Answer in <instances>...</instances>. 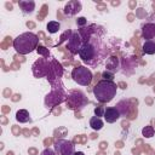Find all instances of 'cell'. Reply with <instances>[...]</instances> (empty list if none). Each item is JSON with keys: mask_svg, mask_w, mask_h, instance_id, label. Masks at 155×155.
Wrapping results in <instances>:
<instances>
[{"mask_svg": "<svg viewBox=\"0 0 155 155\" xmlns=\"http://www.w3.org/2000/svg\"><path fill=\"white\" fill-rule=\"evenodd\" d=\"M39 38L31 31H25L13 40V47L19 54H28L38 48Z\"/></svg>", "mask_w": 155, "mask_h": 155, "instance_id": "6da1fadb", "label": "cell"}, {"mask_svg": "<svg viewBox=\"0 0 155 155\" xmlns=\"http://www.w3.org/2000/svg\"><path fill=\"white\" fill-rule=\"evenodd\" d=\"M117 86L114 81L110 80H101L93 87L94 98L99 103H108L116 96Z\"/></svg>", "mask_w": 155, "mask_h": 155, "instance_id": "7a4b0ae2", "label": "cell"}, {"mask_svg": "<svg viewBox=\"0 0 155 155\" xmlns=\"http://www.w3.org/2000/svg\"><path fill=\"white\" fill-rule=\"evenodd\" d=\"M99 53H101V50L99 47L93 42L92 40V35L82 44V46L80 47L79 50V56L80 58L87 63V64H96L98 61L97 58H99Z\"/></svg>", "mask_w": 155, "mask_h": 155, "instance_id": "3957f363", "label": "cell"}, {"mask_svg": "<svg viewBox=\"0 0 155 155\" xmlns=\"http://www.w3.org/2000/svg\"><path fill=\"white\" fill-rule=\"evenodd\" d=\"M71 78L76 84H79L81 86H88L92 81V73L87 67L80 65V67H76L73 69Z\"/></svg>", "mask_w": 155, "mask_h": 155, "instance_id": "277c9868", "label": "cell"}, {"mask_svg": "<svg viewBox=\"0 0 155 155\" xmlns=\"http://www.w3.org/2000/svg\"><path fill=\"white\" fill-rule=\"evenodd\" d=\"M54 151L57 155H74L75 145L68 139H58L54 142Z\"/></svg>", "mask_w": 155, "mask_h": 155, "instance_id": "5b68a950", "label": "cell"}, {"mask_svg": "<svg viewBox=\"0 0 155 155\" xmlns=\"http://www.w3.org/2000/svg\"><path fill=\"white\" fill-rule=\"evenodd\" d=\"M78 92L79 91H70L69 94H68V99H67V103L69 105L70 109H78V108H82L85 104H86V98H85V94L81 93V96L79 98L78 97Z\"/></svg>", "mask_w": 155, "mask_h": 155, "instance_id": "8992f818", "label": "cell"}, {"mask_svg": "<svg viewBox=\"0 0 155 155\" xmlns=\"http://www.w3.org/2000/svg\"><path fill=\"white\" fill-rule=\"evenodd\" d=\"M84 42H85V40L81 36V34L80 33H74L69 38V40H68V48L74 54L75 53H79V50H80V47L82 46Z\"/></svg>", "mask_w": 155, "mask_h": 155, "instance_id": "52a82bcc", "label": "cell"}, {"mask_svg": "<svg viewBox=\"0 0 155 155\" xmlns=\"http://www.w3.org/2000/svg\"><path fill=\"white\" fill-rule=\"evenodd\" d=\"M142 36L145 41H150L155 38V23H145L142 27Z\"/></svg>", "mask_w": 155, "mask_h": 155, "instance_id": "ba28073f", "label": "cell"}, {"mask_svg": "<svg viewBox=\"0 0 155 155\" xmlns=\"http://www.w3.org/2000/svg\"><path fill=\"white\" fill-rule=\"evenodd\" d=\"M80 10H81V2H80V1H76V0H73V1H69V2L64 6V15L74 16V15H76Z\"/></svg>", "mask_w": 155, "mask_h": 155, "instance_id": "9c48e42d", "label": "cell"}, {"mask_svg": "<svg viewBox=\"0 0 155 155\" xmlns=\"http://www.w3.org/2000/svg\"><path fill=\"white\" fill-rule=\"evenodd\" d=\"M119 117H120V114H119V111H117L116 108L110 107V108H107V109L104 110V119H105L107 122L113 124V122H115L116 120H119Z\"/></svg>", "mask_w": 155, "mask_h": 155, "instance_id": "30bf717a", "label": "cell"}, {"mask_svg": "<svg viewBox=\"0 0 155 155\" xmlns=\"http://www.w3.org/2000/svg\"><path fill=\"white\" fill-rule=\"evenodd\" d=\"M18 5L23 13H31L35 10V2L31 0H21L18 1Z\"/></svg>", "mask_w": 155, "mask_h": 155, "instance_id": "8fae6325", "label": "cell"}, {"mask_svg": "<svg viewBox=\"0 0 155 155\" xmlns=\"http://www.w3.org/2000/svg\"><path fill=\"white\" fill-rule=\"evenodd\" d=\"M116 109H117L120 116H128L130 109H131L130 102H128V101H121V102H119V103L116 104Z\"/></svg>", "mask_w": 155, "mask_h": 155, "instance_id": "7c38bea8", "label": "cell"}, {"mask_svg": "<svg viewBox=\"0 0 155 155\" xmlns=\"http://www.w3.org/2000/svg\"><path fill=\"white\" fill-rule=\"evenodd\" d=\"M117 68H119V59H117V57H115V56L109 57L107 59V69H108V71L114 73Z\"/></svg>", "mask_w": 155, "mask_h": 155, "instance_id": "4fadbf2b", "label": "cell"}, {"mask_svg": "<svg viewBox=\"0 0 155 155\" xmlns=\"http://www.w3.org/2000/svg\"><path fill=\"white\" fill-rule=\"evenodd\" d=\"M16 120H17L18 122H22V124L28 122V121L30 120V115H29L28 110H25V109H19V110L16 113Z\"/></svg>", "mask_w": 155, "mask_h": 155, "instance_id": "5bb4252c", "label": "cell"}, {"mask_svg": "<svg viewBox=\"0 0 155 155\" xmlns=\"http://www.w3.org/2000/svg\"><path fill=\"white\" fill-rule=\"evenodd\" d=\"M143 52L147 54H154L155 53V41L150 40V41H145L143 44Z\"/></svg>", "mask_w": 155, "mask_h": 155, "instance_id": "9a60e30c", "label": "cell"}, {"mask_svg": "<svg viewBox=\"0 0 155 155\" xmlns=\"http://www.w3.org/2000/svg\"><path fill=\"white\" fill-rule=\"evenodd\" d=\"M90 126H91L92 130L99 131V130L103 127V121L101 120V117L93 116V117H91V120H90Z\"/></svg>", "mask_w": 155, "mask_h": 155, "instance_id": "2e32d148", "label": "cell"}, {"mask_svg": "<svg viewBox=\"0 0 155 155\" xmlns=\"http://www.w3.org/2000/svg\"><path fill=\"white\" fill-rule=\"evenodd\" d=\"M59 28H61V24H59V22H56V21H51V22H48L47 25H46L47 31L51 33V34L57 33V31L59 30Z\"/></svg>", "mask_w": 155, "mask_h": 155, "instance_id": "e0dca14e", "label": "cell"}, {"mask_svg": "<svg viewBox=\"0 0 155 155\" xmlns=\"http://www.w3.org/2000/svg\"><path fill=\"white\" fill-rule=\"evenodd\" d=\"M154 127L153 126H145L143 130H142V134L145 137V138H151L154 136Z\"/></svg>", "mask_w": 155, "mask_h": 155, "instance_id": "ac0fdd59", "label": "cell"}, {"mask_svg": "<svg viewBox=\"0 0 155 155\" xmlns=\"http://www.w3.org/2000/svg\"><path fill=\"white\" fill-rule=\"evenodd\" d=\"M102 78H103V80H110V81H113V78H114V73H111V71H103V74H102Z\"/></svg>", "mask_w": 155, "mask_h": 155, "instance_id": "d6986e66", "label": "cell"}, {"mask_svg": "<svg viewBox=\"0 0 155 155\" xmlns=\"http://www.w3.org/2000/svg\"><path fill=\"white\" fill-rule=\"evenodd\" d=\"M104 110H105V109H103L102 107H97V108L94 109V114H96V116H98V117L104 116Z\"/></svg>", "mask_w": 155, "mask_h": 155, "instance_id": "ffe728a7", "label": "cell"}, {"mask_svg": "<svg viewBox=\"0 0 155 155\" xmlns=\"http://www.w3.org/2000/svg\"><path fill=\"white\" fill-rule=\"evenodd\" d=\"M40 155H57V154H56L54 150H52V149H50V148H46V149H44V150L41 151Z\"/></svg>", "mask_w": 155, "mask_h": 155, "instance_id": "44dd1931", "label": "cell"}, {"mask_svg": "<svg viewBox=\"0 0 155 155\" xmlns=\"http://www.w3.org/2000/svg\"><path fill=\"white\" fill-rule=\"evenodd\" d=\"M86 23H87V21H86V18H85V17H80V18H78V19H76V24H78L79 27H84Z\"/></svg>", "mask_w": 155, "mask_h": 155, "instance_id": "7402d4cb", "label": "cell"}, {"mask_svg": "<svg viewBox=\"0 0 155 155\" xmlns=\"http://www.w3.org/2000/svg\"><path fill=\"white\" fill-rule=\"evenodd\" d=\"M36 50H38V52H39V53H41V54H45V56H48V51H47V50H46L44 46H39Z\"/></svg>", "mask_w": 155, "mask_h": 155, "instance_id": "603a6c76", "label": "cell"}, {"mask_svg": "<svg viewBox=\"0 0 155 155\" xmlns=\"http://www.w3.org/2000/svg\"><path fill=\"white\" fill-rule=\"evenodd\" d=\"M74 155H85V154H84L82 151H75V154H74Z\"/></svg>", "mask_w": 155, "mask_h": 155, "instance_id": "cb8c5ba5", "label": "cell"}]
</instances>
